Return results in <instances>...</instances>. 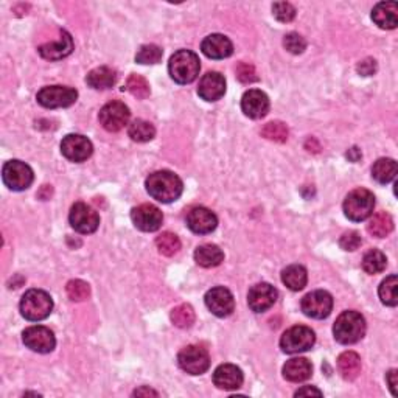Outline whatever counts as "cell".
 <instances>
[{
    "instance_id": "e575fe53",
    "label": "cell",
    "mask_w": 398,
    "mask_h": 398,
    "mask_svg": "<svg viewBox=\"0 0 398 398\" xmlns=\"http://www.w3.org/2000/svg\"><path fill=\"white\" fill-rule=\"evenodd\" d=\"M156 246L157 250H159L162 255L173 257L174 254L179 253L180 239L178 238V235H174L172 232H163L156 238Z\"/></svg>"
},
{
    "instance_id": "d590c367",
    "label": "cell",
    "mask_w": 398,
    "mask_h": 398,
    "mask_svg": "<svg viewBox=\"0 0 398 398\" xmlns=\"http://www.w3.org/2000/svg\"><path fill=\"white\" fill-rule=\"evenodd\" d=\"M288 126L285 125L282 121H269L265 125V128L261 130V136L271 140V142H277V143H283L288 139Z\"/></svg>"
},
{
    "instance_id": "7dc6e473",
    "label": "cell",
    "mask_w": 398,
    "mask_h": 398,
    "mask_svg": "<svg viewBox=\"0 0 398 398\" xmlns=\"http://www.w3.org/2000/svg\"><path fill=\"white\" fill-rule=\"evenodd\" d=\"M388 383H389V388L392 390V395L397 397L398 395V390H397V371L395 368H392V371L388 373Z\"/></svg>"
},
{
    "instance_id": "b9f144b4",
    "label": "cell",
    "mask_w": 398,
    "mask_h": 398,
    "mask_svg": "<svg viewBox=\"0 0 398 398\" xmlns=\"http://www.w3.org/2000/svg\"><path fill=\"white\" fill-rule=\"evenodd\" d=\"M272 13L280 22H291L296 17V8L288 2H277L272 5Z\"/></svg>"
},
{
    "instance_id": "5b68a950",
    "label": "cell",
    "mask_w": 398,
    "mask_h": 398,
    "mask_svg": "<svg viewBox=\"0 0 398 398\" xmlns=\"http://www.w3.org/2000/svg\"><path fill=\"white\" fill-rule=\"evenodd\" d=\"M375 207V196L366 189L350 191L344 201V213L350 221L360 222L372 216Z\"/></svg>"
},
{
    "instance_id": "4dcf8cb0",
    "label": "cell",
    "mask_w": 398,
    "mask_h": 398,
    "mask_svg": "<svg viewBox=\"0 0 398 398\" xmlns=\"http://www.w3.org/2000/svg\"><path fill=\"white\" fill-rule=\"evenodd\" d=\"M367 231L371 235L377 238L388 237L389 233L394 231V221H392V216L386 212H379L377 215H373L367 224Z\"/></svg>"
},
{
    "instance_id": "836d02e7",
    "label": "cell",
    "mask_w": 398,
    "mask_h": 398,
    "mask_svg": "<svg viewBox=\"0 0 398 398\" xmlns=\"http://www.w3.org/2000/svg\"><path fill=\"white\" fill-rule=\"evenodd\" d=\"M398 280L397 276H389L386 280H383L379 285L378 294L384 305L388 307H397L398 303Z\"/></svg>"
},
{
    "instance_id": "484cf974",
    "label": "cell",
    "mask_w": 398,
    "mask_h": 398,
    "mask_svg": "<svg viewBox=\"0 0 398 398\" xmlns=\"http://www.w3.org/2000/svg\"><path fill=\"white\" fill-rule=\"evenodd\" d=\"M115 81H117L115 70L106 66L91 70L86 78L87 86H91L92 89H97V91L109 89V87H113L115 84Z\"/></svg>"
},
{
    "instance_id": "f1b7e54d",
    "label": "cell",
    "mask_w": 398,
    "mask_h": 398,
    "mask_svg": "<svg viewBox=\"0 0 398 398\" xmlns=\"http://www.w3.org/2000/svg\"><path fill=\"white\" fill-rule=\"evenodd\" d=\"M282 282L288 286L291 291H301L307 286L308 274L307 269L301 265H291L282 272Z\"/></svg>"
},
{
    "instance_id": "52a82bcc",
    "label": "cell",
    "mask_w": 398,
    "mask_h": 398,
    "mask_svg": "<svg viewBox=\"0 0 398 398\" xmlns=\"http://www.w3.org/2000/svg\"><path fill=\"white\" fill-rule=\"evenodd\" d=\"M38 102L47 109L67 108L77 102L78 92L67 86H47L38 92Z\"/></svg>"
},
{
    "instance_id": "6da1fadb",
    "label": "cell",
    "mask_w": 398,
    "mask_h": 398,
    "mask_svg": "<svg viewBox=\"0 0 398 398\" xmlns=\"http://www.w3.org/2000/svg\"><path fill=\"white\" fill-rule=\"evenodd\" d=\"M145 185L150 196L163 204L176 201L184 191L183 180H180L178 174L168 172V169H161V172L151 173L146 178Z\"/></svg>"
},
{
    "instance_id": "f546056e",
    "label": "cell",
    "mask_w": 398,
    "mask_h": 398,
    "mask_svg": "<svg viewBox=\"0 0 398 398\" xmlns=\"http://www.w3.org/2000/svg\"><path fill=\"white\" fill-rule=\"evenodd\" d=\"M398 172L397 162L394 159H378L372 167V176L379 184H389L395 179Z\"/></svg>"
},
{
    "instance_id": "8fae6325",
    "label": "cell",
    "mask_w": 398,
    "mask_h": 398,
    "mask_svg": "<svg viewBox=\"0 0 398 398\" xmlns=\"http://www.w3.org/2000/svg\"><path fill=\"white\" fill-rule=\"evenodd\" d=\"M333 309V297L327 291H313L302 298V312L312 319L329 318Z\"/></svg>"
},
{
    "instance_id": "c3c4849f",
    "label": "cell",
    "mask_w": 398,
    "mask_h": 398,
    "mask_svg": "<svg viewBox=\"0 0 398 398\" xmlns=\"http://www.w3.org/2000/svg\"><path fill=\"white\" fill-rule=\"evenodd\" d=\"M134 395H136V397H142V395H154V397H157L159 394H157L156 390L150 389V388H142V389H137L136 392H134Z\"/></svg>"
},
{
    "instance_id": "e0dca14e",
    "label": "cell",
    "mask_w": 398,
    "mask_h": 398,
    "mask_svg": "<svg viewBox=\"0 0 398 398\" xmlns=\"http://www.w3.org/2000/svg\"><path fill=\"white\" fill-rule=\"evenodd\" d=\"M277 290L269 283H257L249 290L248 303L255 313L268 312L277 301Z\"/></svg>"
},
{
    "instance_id": "ee69618b",
    "label": "cell",
    "mask_w": 398,
    "mask_h": 398,
    "mask_svg": "<svg viewBox=\"0 0 398 398\" xmlns=\"http://www.w3.org/2000/svg\"><path fill=\"white\" fill-rule=\"evenodd\" d=\"M361 243H362L361 235L355 231L344 233L341 239H339V246H341L344 250H356L361 246Z\"/></svg>"
},
{
    "instance_id": "3957f363",
    "label": "cell",
    "mask_w": 398,
    "mask_h": 398,
    "mask_svg": "<svg viewBox=\"0 0 398 398\" xmlns=\"http://www.w3.org/2000/svg\"><path fill=\"white\" fill-rule=\"evenodd\" d=\"M169 77L178 84H190L198 78L201 70V61L196 54L190 50H179L169 58Z\"/></svg>"
},
{
    "instance_id": "30bf717a",
    "label": "cell",
    "mask_w": 398,
    "mask_h": 398,
    "mask_svg": "<svg viewBox=\"0 0 398 398\" xmlns=\"http://www.w3.org/2000/svg\"><path fill=\"white\" fill-rule=\"evenodd\" d=\"M130 115L131 113L125 103L110 102L108 104H104L102 110H100L98 119L104 130L109 132H117L128 125Z\"/></svg>"
},
{
    "instance_id": "4316f807",
    "label": "cell",
    "mask_w": 398,
    "mask_h": 398,
    "mask_svg": "<svg viewBox=\"0 0 398 398\" xmlns=\"http://www.w3.org/2000/svg\"><path fill=\"white\" fill-rule=\"evenodd\" d=\"M338 371L347 382L358 378L361 373V358L355 352H344L338 358Z\"/></svg>"
},
{
    "instance_id": "ab89813d",
    "label": "cell",
    "mask_w": 398,
    "mask_h": 398,
    "mask_svg": "<svg viewBox=\"0 0 398 398\" xmlns=\"http://www.w3.org/2000/svg\"><path fill=\"white\" fill-rule=\"evenodd\" d=\"M67 296L73 302H83L91 296V286L83 280H70L66 286Z\"/></svg>"
},
{
    "instance_id": "ba28073f",
    "label": "cell",
    "mask_w": 398,
    "mask_h": 398,
    "mask_svg": "<svg viewBox=\"0 0 398 398\" xmlns=\"http://www.w3.org/2000/svg\"><path fill=\"white\" fill-rule=\"evenodd\" d=\"M2 178L5 185L13 191L27 190L33 183V169L21 161H10L3 165Z\"/></svg>"
},
{
    "instance_id": "681fc988",
    "label": "cell",
    "mask_w": 398,
    "mask_h": 398,
    "mask_svg": "<svg viewBox=\"0 0 398 398\" xmlns=\"http://www.w3.org/2000/svg\"><path fill=\"white\" fill-rule=\"evenodd\" d=\"M347 157L352 162H358L361 159V153H360V150L358 148H352V150H349V153H347Z\"/></svg>"
},
{
    "instance_id": "277c9868",
    "label": "cell",
    "mask_w": 398,
    "mask_h": 398,
    "mask_svg": "<svg viewBox=\"0 0 398 398\" xmlns=\"http://www.w3.org/2000/svg\"><path fill=\"white\" fill-rule=\"evenodd\" d=\"M51 309H54V301L43 290L27 291L21 301V313L27 320H43L49 318Z\"/></svg>"
},
{
    "instance_id": "7c38bea8",
    "label": "cell",
    "mask_w": 398,
    "mask_h": 398,
    "mask_svg": "<svg viewBox=\"0 0 398 398\" xmlns=\"http://www.w3.org/2000/svg\"><path fill=\"white\" fill-rule=\"evenodd\" d=\"M70 226L80 233H93L98 229L100 216L91 206L84 202H77L70 209Z\"/></svg>"
},
{
    "instance_id": "9a60e30c",
    "label": "cell",
    "mask_w": 398,
    "mask_h": 398,
    "mask_svg": "<svg viewBox=\"0 0 398 398\" xmlns=\"http://www.w3.org/2000/svg\"><path fill=\"white\" fill-rule=\"evenodd\" d=\"M131 218L134 226L142 232H156L161 229L163 215L159 209L153 204H142V206L134 207L131 212Z\"/></svg>"
},
{
    "instance_id": "7bdbcfd3",
    "label": "cell",
    "mask_w": 398,
    "mask_h": 398,
    "mask_svg": "<svg viewBox=\"0 0 398 398\" xmlns=\"http://www.w3.org/2000/svg\"><path fill=\"white\" fill-rule=\"evenodd\" d=\"M237 77L244 84H250L255 83L259 77H257L254 66H250L248 62H239L237 66Z\"/></svg>"
},
{
    "instance_id": "74e56055",
    "label": "cell",
    "mask_w": 398,
    "mask_h": 398,
    "mask_svg": "<svg viewBox=\"0 0 398 398\" xmlns=\"http://www.w3.org/2000/svg\"><path fill=\"white\" fill-rule=\"evenodd\" d=\"M163 56V51L159 45L146 44L142 45L136 55V61L139 64H157Z\"/></svg>"
},
{
    "instance_id": "d6986e66",
    "label": "cell",
    "mask_w": 398,
    "mask_h": 398,
    "mask_svg": "<svg viewBox=\"0 0 398 398\" xmlns=\"http://www.w3.org/2000/svg\"><path fill=\"white\" fill-rule=\"evenodd\" d=\"M242 109L249 119H263L269 113V98L265 92L250 89L242 98Z\"/></svg>"
},
{
    "instance_id": "cb8c5ba5",
    "label": "cell",
    "mask_w": 398,
    "mask_h": 398,
    "mask_svg": "<svg viewBox=\"0 0 398 398\" xmlns=\"http://www.w3.org/2000/svg\"><path fill=\"white\" fill-rule=\"evenodd\" d=\"M372 19L383 30H394L398 25V5L395 2H379L372 11Z\"/></svg>"
},
{
    "instance_id": "44dd1931",
    "label": "cell",
    "mask_w": 398,
    "mask_h": 398,
    "mask_svg": "<svg viewBox=\"0 0 398 398\" xmlns=\"http://www.w3.org/2000/svg\"><path fill=\"white\" fill-rule=\"evenodd\" d=\"M202 54L212 60H224L233 54L232 40L224 34H210L201 44Z\"/></svg>"
},
{
    "instance_id": "7402d4cb",
    "label": "cell",
    "mask_w": 398,
    "mask_h": 398,
    "mask_svg": "<svg viewBox=\"0 0 398 398\" xmlns=\"http://www.w3.org/2000/svg\"><path fill=\"white\" fill-rule=\"evenodd\" d=\"M242 368L233 364H221L213 373V383L218 389L235 390L243 384Z\"/></svg>"
},
{
    "instance_id": "7a4b0ae2",
    "label": "cell",
    "mask_w": 398,
    "mask_h": 398,
    "mask_svg": "<svg viewBox=\"0 0 398 398\" xmlns=\"http://www.w3.org/2000/svg\"><path fill=\"white\" fill-rule=\"evenodd\" d=\"M333 335L339 344L350 345L358 342L366 335V320L358 312H344L333 325Z\"/></svg>"
},
{
    "instance_id": "83f0119b",
    "label": "cell",
    "mask_w": 398,
    "mask_h": 398,
    "mask_svg": "<svg viewBox=\"0 0 398 398\" xmlns=\"http://www.w3.org/2000/svg\"><path fill=\"white\" fill-rule=\"evenodd\" d=\"M195 260L202 268H215L224 260L222 250L215 244H202L195 250Z\"/></svg>"
},
{
    "instance_id": "d4e9b609",
    "label": "cell",
    "mask_w": 398,
    "mask_h": 398,
    "mask_svg": "<svg viewBox=\"0 0 398 398\" xmlns=\"http://www.w3.org/2000/svg\"><path fill=\"white\" fill-rule=\"evenodd\" d=\"M312 362L305 358H292L286 361V364L283 366V377L291 383L305 382V379L312 377Z\"/></svg>"
},
{
    "instance_id": "60d3db41",
    "label": "cell",
    "mask_w": 398,
    "mask_h": 398,
    "mask_svg": "<svg viewBox=\"0 0 398 398\" xmlns=\"http://www.w3.org/2000/svg\"><path fill=\"white\" fill-rule=\"evenodd\" d=\"M285 49L292 55H301L303 54V50L307 49V40L303 39L298 33H290L286 34L283 39Z\"/></svg>"
},
{
    "instance_id": "bcb514c9",
    "label": "cell",
    "mask_w": 398,
    "mask_h": 398,
    "mask_svg": "<svg viewBox=\"0 0 398 398\" xmlns=\"http://www.w3.org/2000/svg\"><path fill=\"white\" fill-rule=\"evenodd\" d=\"M294 395H296V397H309V395L322 397V392H320L319 389L313 388V386H303V388L298 389Z\"/></svg>"
},
{
    "instance_id": "1f68e13d",
    "label": "cell",
    "mask_w": 398,
    "mask_h": 398,
    "mask_svg": "<svg viewBox=\"0 0 398 398\" xmlns=\"http://www.w3.org/2000/svg\"><path fill=\"white\" fill-rule=\"evenodd\" d=\"M128 134H130V137L134 142L143 143L150 142V140L156 136V130L150 121L137 119L131 123L130 128H128Z\"/></svg>"
},
{
    "instance_id": "f6af8a7d",
    "label": "cell",
    "mask_w": 398,
    "mask_h": 398,
    "mask_svg": "<svg viewBox=\"0 0 398 398\" xmlns=\"http://www.w3.org/2000/svg\"><path fill=\"white\" fill-rule=\"evenodd\" d=\"M358 73L362 77H372L373 73L377 72V61L372 60V58H366L358 64Z\"/></svg>"
},
{
    "instance_id": "4fadbf2b",
    "label": "cell",
    "mask_w": 398,
    "mask_h": 398,
    "mask_svg": "<svg viewBox=\"0 0 398 398\" xmlns=\"http://www.w3.org/2000/svg\"><path fill=\"white\" fill-rule=\"evenodd\" d=\"M22 339L28 349L38 353H50L56 345L54 331L43 325H34L27 329L23 331Z\"/></svg>"
},
{
    "instance_id": "f35d334b",
    "label": "cell",
    "mask_w": 398,
    "mask_h": 398,
    "mask_svg": "<svg viewBox=\"0 0 398 398\" xmlns=\"http://www.w3.org/2000/svg\"><path fill=\"white\" fill-rule=\"evenodd\" d=\"M126 89L131 93V95L140 100L150 97V92H151L148 81H146L142 75H131V77L126 81Z\"/></svg>"
},
{
    "instance_id": "d6a6232c",
    "label": "cell",
    "mask_w": 398,
    "mask_h": 398,
    "mask_svg": "<svg viewBox=\"0 0 398 398\" xmlns=\"http://www.w3.org/2000/svg\"><path fill=\"white\" fill-rule=\"evenodd\" d=\"M386 265H388V259L386 255L378 249H372L364 255L362 259V269L367 274H379L383 272L386 269Z\"/></svg>"
},
{
    "instance_id": "ac0fdd59",
    "label": "cell",
    "mask_w": 398,
    "mask_h": 398,
    "mask_svg": "<svg viewBox=\"0 0 398 398\" xmlns=\"http://www.w3.org/2000/svg\"><path fill=\"white\" fill-rule=\"evenodd\" d=\"M187 226L198 235H207V233H212L216 229L218 218L212 210L206 207H195L187 215Z\"/></svg>"
},
{
    "instance_id": "9c48e42d",
    "label": "cell",
    "mask_w": 398,
    "mask_h": 398,
    "mask_svg": "<svg viewBox=\"0 0 398 398\" xmlns=\"http://www.w3.org/2000/svg\"><path fill=\"white\" fill-rule=\"evenodd\" d=\"M178 362L180 368L190 375H201L209 371L210 356L206 349L199 347V345H189L179 352Z\"/></svg>"
},
{
    "instance_id": "ffe728a7",
    "label": "cell",
    "mask_w": 398,
    "mask_h": 398,
    "mask_svg": "<svg viewBox=\"0 0 398 398\" xmlns=\"http://www.w3.org/2000/svg\"><path fill=\"white\" fill-rule=\"evenodd\" d=\"M199 97L206 102H218L226 93V80L218 72H209L199 81Z\"/></svg>"
},
{
    "instance_id": "8992f818",
    "label": "cell",
    "mask_w": 398,
    "mask_h": 398,
    "mask_svg": "<svg viewBox=\"0 0 398 398\" xmlns=\"http://www.w3.org/2000/svg\"><path fill=\"white\" fill-rule=\"evenodd\" d=\"M314 342L316 336L312 329H308L305 325H296L283 333L282 339H280V347L285 353L294 355L307 352L313 347Z\"/></svg>"
},
{
    "instance_id": "5bb4252c",
    "label": "cell",
    "mask_w": 398,
    "mask_h": 398,
    "mask_svg": "<svg viewBox=\"0 0 398 398\" xmlns=\"http://www.w3.org/2000/svg\"><path fill=\"white\" fill-rule=\"evenodd\" d=\"M91 140L81 134H69L61 142V153L72 162H84L92 156Z\"/></svg>"
},
{
    "instance_id": "603a6c76",
    "label": "cell",
    "mask_w": 398,
    "mask_h": 398,
    "mask_svg": "<svg viewBox=\"0 0 398 398\" xmlns=\"http://www.w3.org/2000/svg\"><path fill=\"white\" fill-rule=\"evenodd\" d=\"M72 50H73V40L67 32H62L60 39H58L56 43L44 44L38 49L39 55L43 56L44 60H50V61L62 60V58H66L72 54Z\"/></svg>"
},
{
    "instance_id": "2e32d148",
    "label": "cell",
    "mask_w": 398,
    "mask_h": 398,
    "mask_svg": "<svg viewBox=\"0 0 398 398\" xmlns=\"http://www.w3.org/2000/svg\"><path fill=\"white\" fill-rule=\"evenodd\" d=\"M206 305L218 318H227L235 309V301L229 290L224 286H216L206 294Z\"/></svg>"
},
{
    "instance_id": "8d00e7d4",
    "label": "cell",
    "mask_w": 398,
    "mask_h": 398,
    "mask_svg": "<svg viewBox=\"0 0 398 398\" xmlns=\"http://www.w3.org/2000/svg\"><path fill=\"white\" fill-rule=\"evenodd\" d=\"M172 322L179 329H189L195 322V312L190 305L183 303V305L176 307L172 312Z\"/></svg>"
}]
</instances>
